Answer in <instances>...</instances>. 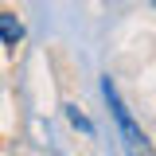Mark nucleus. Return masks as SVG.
I'll return each instance as SVG.
<instances>
[{
  "instance_id": "obj_1",
  "label": "nucleus",
  "mask_w": 156,
  "mask_h": 156,
  "mask_svg": "<svg viewBox=\"0 0 156 156\" xmlns=\"http://www.w3.org/2000/svg\"><path fill=\"white\" fill-rule=\"evenodd\" d=\"M105 98H109V109H113V117H117V125H121V133H125V140H129V148H140V129H136L133 121H129V109L121 105V98H117V90H113V82H105Z\"/></svg>"
},
{
  "instance_id": "obj_2",
  "label": "nucleus",
  "mask_w": 156,
  "mask_h": 156,
  "mask_svg": "<svg viewBox=\"0 0 156 156\" xmlns=\"http://www.w3.org/2000/svg\"><path fill=\"white\" fill-rule=\"evenodd\" d=\"M20 35H23V27H20L8 12H0V39H4V43H16Z\"/></svg>"
},
{
  "instance_id": "obj_3",
  "label": "nucleus",
  "mask_w": 156,
  "mask_h": 156,
  "mask_svg": "<svg viewBox=\"0 0 156 156\" xmlns=\"http://www.w3.org/2000/svg\"><path fill=\"white\" fill-rule=\"evenodd\" d=\"M70 121H74V125H78V129H82V133H94V125H90L86 117L78 113V109H70Z\"/></svg>"
}]
</instances>
